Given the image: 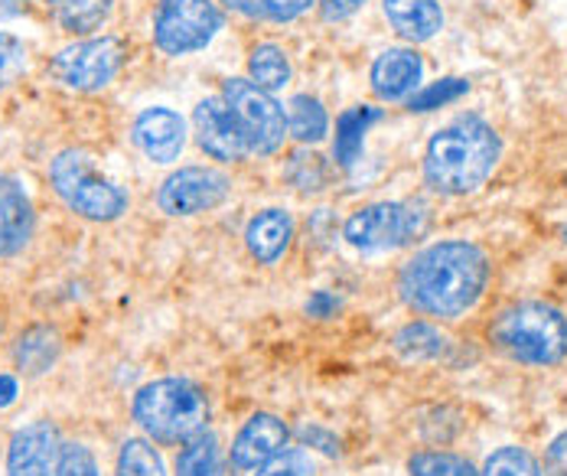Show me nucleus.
Listing matches in <instances>:
<instances>
[{
  "label": "nucleus",
  "instance_id": "obj_1",
  "mask_svg": "<svg viewBox=\"0 0 567 476\" xmlns=\"http://www.w3.org/2000/svg\"><path fill=\"white\" fill-rule=\"evenodd\" d=\"M489 284V258L473 241H437L417 251L398 278L401 300L424 313L454 320L473 310Z\"/></svg>",
  "mask_w": 567,
  "mask_h": 476
},
{
  "label": "nucleus",
  "instance_id": "obj_2",
  "mask_svg": "<svg viewBox=\"0 0 567 476\" xmlns=\"http://www.w3.org/2000/svg\"><path fill=\"white\" fill-rule=\"evenodd\" d=\"M503 157V141L476 115L441 127L424 151V179L441 196H466L480 189Z\"/></svg>",
  "mask_w": 567,
  "mask_h": 476
},
{
  "label": "nucleus",
  "instance_id": "obj_3",
  "mask_svg": "<svg viewBox=\"0 0 567 476\" xmlns=\"http://www.w3.org/2000/svg\"><path fill=\"white\" fill-rule=\"evenodd\" d=\"M134 421L157 444H186L209 424V402L189 379H157L134 395Z\"/></svg>",
  "mask_w": 567,
  "mask_h": 476
},
{
  "label": "nucleus",
  "instance_id": "obj_4",
  "mask_svg": "<svg viewBox=\"0 0 567 476\" xmlns=\"http://www.w3.org/2000/svg\"><path fill=\"white\" fill-rule=\"evenodd\" d=\"M506 356L528 365H555L567 356V317L551 303H515L489 330Z\"/></svg>",
  "mask_w": 567,
  "mask_h": 476
},
{
  "label": "nucleus",
  "instance_id": "obj_5",
  "mask_svg": "<svg viewBox=\"0 0 567 476\" xmlns=\"http://www.w3.org/2000/svg\"><path fill=\"white\" fill-rule=\"evenodd\" d=\"M50 183L56 196L89 223H114L127 213L131 196L114 179L99 174L95 161L85 151H59L50 164Z\"/></svg>",
  "mask_w": 567,
  "mask_h": 476
},
{
  "label": "nucleus",
  "instance_id": "obj_6",
  "mask_svg": "<svg viewBox=\"0 0 567 476\" xmlns=\"http://www.w3.org/2000/svg\"><path fill=\"white\" fill-rule=\"evenodd\" d=\"M223 27L226 13L216 0H161L154 10V46L164 56H189L206 50Z\"/></svg>",
  "mask_w": 567,
  "mask_h": 476
},
{
  "label": "nucleus",
  "instance_id": "obj_7",
  "mask_svg": "<svg viewBox=\"0 0 567 476\" xmlns=\"http://www.w3.org/2000/svg\"><path fill=\"white\" fill-rule=\"evenodd\" d=\"M424 229L427 213L421 203H372L346 219L342 238L359 251H392L424 236Z\"/></svg>",
  "mask_w": 567,
  "mask_h": 476
},
{
  "label": "nucleus",
  "instance_id": "obj_8",
  "mask_svg": "<svg viewBox=\"0 0 567 476\" xmlns=\"http://www.w3.org/2000/svg\"><path fill=\"white\" fill-rule=\"evenodd\" d=\"M127 62V43L121 37H85L59 50L50 72L62 89L69 92H102L112 85L117 72Z\"/></svg>",
  "mask_w": 567,
  "mask_h": 476
},
{
  "label": "nucleus",
  "instance_id": "obj_9",
  "mask_svg": "<svg viewBox=\"0 0 567 476\" xmlns=\"http://www.w3.org/2000/svg\"><path fill=\"white\" fill-rule=\"evenodd\" d=\"M223 99L241 124L251 144V154L268 157L281 151L284 137H287V115L271 92L258 89L251 79H228L223 85Z\"/></svg>",
  "mask_w": 567,
  "mask_h": 476
},
{
  "label": "nucleus",
  "instance_id": "obj_10",
  "mask_svg": "<svg viewBox=\"0 0 567 476\" xmlns=\"http://www.w3.org/2000/svg\"><path fill=\"white\" fill-rule=\"evenodd\" d=\"M231 193V179L216 167H179L157 189V206L167 216H199L219 209Z\"/></svg>",
  "mask_w": 567,
  "mask_h": 476
},
{
  "label": "nucleus",
  "instance_id": "obj_11",
  "mask_svg": "<svg viewBox=\"0 0 567 476\" xmlns=\"http://www.w3.org/2000/svg\"><path fill=\"white\" fill-rule=\"evenodd\" d=\"M193 131H196V144L223 164H241L251 154V144L241 131L238 118L231 115L223 95H209L196 105L193 112Z\"/></svg>",
  "mask_w": 567,
  "mask_h": 476
},
{
  "label": "nucleus",
  "instance_id": "obj_12",
  "mask_svg": "<svg viewBox=\"0 0 567 476\" xmlns=\"http://www.w3.org/2000/svg\"><path fill=\"white\" fill-rule=\"evenodd\" d=\"M62 434L53 421H33L10 437L7 476H59Z\"/></svg>",
  "mask_w": 567,
  "mask_h": 476
},
{
  "label": "nucleus",
  "instance_id": "obj_13",
  "mask_svg": "<svg viewBox=\"0 0 567 476\" xmlns=\"http://www.w3.org/2000/svg\"><path fill=\"white\" fill-rule=\"evenodd\" d=\"M131 137L151 164H173L186 147V121L173 108L154 105L134 118Z\"/></svg>",
  "mask_w": 567,
  "mask_h": 476
},
{
  "label": "nucleus",
  "instance_id": "obj_14",
  "mask_svg": "<svg viewBox=\"0 0 567 476\" xmlns=\"http://www.w3.org/2000/svg\"><path fill=\"white\" fill-rule=\"evenodd\" d=\"M290 441V431L278 415H255L231 441V467L235 470H258L275 454H281Z\"/></svg>",
  "mask_w": 567,
  "mask_h": 476
},
{
  "label": "nucleus",
  "instance_id": "obj_15",
  "mask_svg": "<svg viewBox=\"0 0 567 476\" xmlns=\"http://www.w3.org/2000/svg\"><path fill=\"white\" fill-rule=\"evenodd\" d=\"M421 75H424V60L414 50H404V46L379 53L375 62H372V69H369L372 92L382 102H401L411 92H417Z\"/></svg>",
  "mask_w": 567,
  "mask_h": 476
},
{
  "label": "nucleus",
  "instance_id": "obj_16",
  "mask_svg": "<svg viewBox=\"0 0 567 476\" xmlns=\"http://www.w3.org/2000/svg\"><path fill=\"white\" fill-rule=\"evenodd\" d=\"M33 203L13 177L0 174V258L23 251L33 238Z\"/></svg>",
  "mask_w": 567,
  "mask_h": 476
},
{
  "label": "nucleus",
  "instance_id": "obj_17",
  "mask_svg": "<svg viewBox=\"0 0 567 476\" xmlns=\"http://www.w3.org/2000/svg\"><path fill=\"white\" fill-rule=\"evenodd\" d=\"M290 238H293V219H290L287 209H265L245 229L248 255L258 265H275L290 248Z\"/></svg>",
  "mask_w": 567,
  "mask_h": 476
},
{
  "label": "nucleus",
  "instance_id": "obj_18",
  "mask_svg": "<svg viewBox=\"0 0 567 476\" xmlns=\"http://www.w3.org/2000/svg\"><path fill=\"white\" fill-rule=\"evenodd\" d=\"M389 23L408 43H427L444 27V10L437 0H382Z\"/></svg>",
  "mask_w": 567,
  "mask_h": 476
},
{
  "label": "nucleus",
  "instance_id": "obj_19",
  "mask_svg": "<svg viewBox=\"0 0 567 476\" xmlns=\"http://www.w3.org/2000/svg\"><path fill=\"white\" fill-rule=\"evenodd\" d=\"M379 121V112L375 108H349L342 112L340 121H337V141H333V157L340 164L342 170H352L359 161H362V151H365V131L369 124Z\"/></svg>",
  "mask_w": 567,
  "mask_h": 476
},
{
  "label": "nucleus",
  "instance_id": "obj_20",
  "mask_svg": "<svg viewBox=\"0 0 567 476\" xmlns=\"http://www.w3.org/2000/svg\"><path fill=\"white\" fill-rule=\"evenodd\" d=\"M114 0H53L56 23L72 37H89L102 30L112 17Z\"/></svg>",
  "mask_w": 567,
  "mask_h": 476
},
{
  "label": "nucleus",
  "instance_id": "obj_21",
  "mask_svg": "<svg viewBox=\"0 0 567 476\" xmlns=\"http://www.w3.org/2000/svg\"><path fill=\"white\" fill-rule=\"evenodd\" d=\"M287 134L300 144H320L330 134V115L320 99L293 95L287 105Z\"/></svg>",
  "mask_w": 567,
  "mask_h": 476
},
{
  "label": "nucleus",
  "instance_id": "obj_22",
  "mask_svg": "<svg viewBox=\"0 0 567 476\" xmlns=\"http://www.w3.org/2000/svg\"><path fill=\"white\" fill-rule=\"evenodd\" d=\"M59 350H62V343H59L56 330H50V327H30V330L17 340L13 359H17V365H20L27 375H43V372L59 359Z\"/></svg>",
  "mask_w": 567,
  "mask_h": 476
},
{
  "label": "nucleus",
  "instance_id": "obj_23",
  "mask_svg": "<svg viewBox=\"0 0 567 476\" xmlns=\"http://www.w3.org/2000/svg\"><path fill=\"white\" fill-rule=\"evenodd\" d=\"M293 69L290 60L278 43H258L248 56V79L265 89V92H281L284 85L290 82Z\"/></svg>",
  "mask_w": 567,
  "mask_h": 476
},
{
  "label": "nucleus",
  "instance_id": "obj_24",
  "mask_svg": "<svg viewBox=\"0 0 567 476\" xmlns=\"http://www.w3.org/2000/svg\"><path fill=\"white\" fill-rule=\"evenodd\" d=\"M176 476H219V441L216 434H196L176 457Z\"/></svg>",
  "mask_w": 567,
  "mask_h": 476
},
{
  "label": "nucleus",
  "instance_id": "obj_25",
  "mask_svg": "<svg viewBox=\"0 0 567 476\" xmlns=\"http://www.w3.org/2000/svg\"><path fill=\"white\" fill-rule=\"evenodd\" d=\"M117 476H167V467H164V457L157 454V447L151 441L131 437L121 444Z\"/></svg>",
  "mask_w": 567,
  "mask_h": 476
},
{
  "label": "nucleus",
  "instance_id": "obj_26",
  "mask_svg": "<svg viewBox=\"0 0 567 476\" xmlns=\"http://www.w3.org/2000/svg\"><path fill=\"white\" fill-rule=\"evenodd\" d=\"M395 346L408 359H441L447 353V340L427 323H408L395 337Z\"/></svg>",
  "mask_w": 567,
  "mask_h": 476
},
{
  "label": "nucleus",
  "instance_id": "obj_27",
  "mask_svg": "<svg viewBox=\"0 0 567 476\" xmlns=\"http://www.w3.org/2000/svg\"><path fill=\"white\" fill-rule=\"evenodd\" d=\"M408 470H411V476H480L476 474V467H473L466 457L444 454V451L414 454V457L408 461Z\"/></svg>",
  "mask_w": 567,
  "mask_h": 476
},
{
  "label": "nucleus",
  "instance_id": "obj_28",
  "mask_svg": "<svg viewBox=\"0 0 567 476\" xmlns=\"http://www.w3.org/2000/svg\"><path fill=\"white\" fill-rule=\"evenodd\" d=\"M480 476H542V467L525 447H499Z\"/></svg>",
  "mask_w": 567,
  "mask_h": 476
},
{
  "label": "nucleus",
  "instance_id": "obj_29",
  "mask_svg": "<svg viewBox=\"0 0 567 476\" xmlns=\"http://www.w3.org/2000/svg\"><path fill=\"white\" fill-rule=\"evenodd\" d=\"M287 179L300 189V193H320L327 186V164L320 154H293L287 164Z\"/></svg>",
  "mask_w": 567,
  "mask_h": 476
},
{
  "label": "nucleus",
  "instance_id": "obj_30",
  "mask_svg": "<svg viewBox=\"0 0 567 476\" xmlns=\"http://www.w3.org/2000/svg\"><path fill=\"white\" fill-rule=\"evenodd\" d=\"M466 92H470V82H463V79H441V82L421 89L417 95H411L408 108H411V112H431V108H441V105H447V102H456V99L466 95Z\"/></svg>",
  "mask_w": 567,
  "mask_h": 476
},
{
  "label": "nucleus",
  "instance_id": "obj_31",
  "mask_svg": "<svg viewBox=\"0 0 567 476\" xmlns=\"http://www.w3.org/2000/svg\"><path fill=\"white\" fill-rule=\"evenodd\" d=\"M27 46L23 40H17L13 33H0V92L10 89L23 72H27Z\"/></svg>",
  "mask_w": 567,
  "mask_h": 476
},
{
  "label": "nucleus",
  "instance_id": "obj_32",
  "mask_svg": "<svg viewBox=\"0 0 567 476\" xmlns=\"http://www.w3.org/2000/svg\"><path fill=\"white\" fill-rule=\"evenodd\" d=\"M313 461H310V454L307 451H300V447H284L281 454H275L268 464H261L258 467V474L255 476H313Z\"/></svg>",
  "mask_w": 567,
  "mask_h": 476
},
{
  "label": "nucleus",
  "instance_id": "obj_33",
  "mask_svg": "<svg viewBox=\"0 0 567 476\" xmlns=\"http://www.w3.org/2000/svg\"><path fill=\"white\" fill-rule=\"evenodd\" d=\"M59 476H99V464L89 447L82 444H62Z\"/></svg>",
  "mask_w": 567,
  "mask_h": 476
},
{
  "label": "nucleus",
  "instance_id": "obj_34",
  "mask_svg": "<svg viewBox=\"0 0 567 476\" xmlns=\"http://www.w3.org/2000/svg\"><path fill=\"white\" fill-rule=\"evenodd\" d=\"M258 7V17L261 20H271V23H290L297 17H303L313 0H255Z\"/></svg>",
  "mask_w": 567,
  "mask_h": 476
},
{
  "label": "nucleus",
  "instance_id": "obj_35",
  "mask_svg": "<svg viewBox=\"0 0 567 476\" xmlns=\"http://www.w3.org/2000/svg\"><path fill=\"white\" fill-rule=\"evenodd\" d=\"M365 0H320V17L327 23H340V20H349Z\"/></svg>",
  "mask_w": 567,
  "mask_h": 476
},
{
  "label": "nucleus",
  "instance_id": "obj_36",
  "mask_svg": "<svg viewBox=\"0 0 567 476\" xmlns=\"http://www.w3.org/2000/svg\"><path fill=\"white\" fill-rule=\"evenodd\" d=\"M545 470L551 476H567V431L551 441V447L545 454Z\"/></svg>",
  "mask_w": 567,
  "mask_h": 476
},
{
  "label": "nucleus",
  "instance_id": "obj_37",
  "mask_svg": "<svg viewBox=\"0 0 567 476\" xmlns=\"http://www.w3.org/2000/svg\"><path fill=\"white\" fill-rule=\"evenodd\" d=\"M337 307H340V300L333 298L330 291H317L313 298L307 300V313H310V317H317V320L333 317V313H337Z\"/></svg>",
  "mask_w": 567,
  "mask_h": 476
},
{
  "label": "nucleus",
  "instance_id": "obj_38",
  "mask_svg": "<svg viewBox=\"0 0 567 476\" xmlns=\"http://www.w3.org/2000/svg\"><path fill=\"white\" fill-rule=\"evenodd\" d=\"M300 437H303L307 444H320V451H323V454H330V457H333V454H340V441H337L333 434L320 431V427H303V431H300Z\"/></svg>",
  "mask_w": 567,
  "mask_h": 476
},
{
  "label": "nucleus",
  "instance_id": "obj_39",
  "mask_svg": "<svg viewBox=\"0 0 567 476\" xmlns=\"http://www.w3.org/2000/svg\"><path fill=\"white\" fill-rule=\"evenodd\" d=\"M17 379L13 375H0V408H7V405H13L17 402Z\"/></svg>",
  "mask_w": 567,
  "mask_h": 476
},
{
  "label": "nucleus",
  "instance_id": "obj_40",
  "mask_svg": "<svg viewBox=\"0 0 567 476\" xmlns=\"http://www.w3.org/2000/svg\"><path fill=\"white\" fill-rule=\"evenodd\" d=\"M223 7H228V10H235V13H241V17H258V7H255V0H219Z\"/></svg>",
  "mask_w": 567,
  "mask_h": 476
},
{
  "label": "nucleus",
  "instance_id": "obj_41",
  "mask_svg": "<svg viewBox=\"0 0 567 476\" xmlns=\"http://www.w3.org/2000/svg\"><path fill=\"white\" fill-rule=\"evenodd\" d=\"M23 10V0H0V17H17Z\"/></svg>",
  "mask_w": 567,
  "mask_h": 476
},
{
  "label": "nucleus",
  "instance_id": "obj_42",
  "mask_svg": "<svg viewBox=\"0 0 567 476\" xmlns=\"http://www.w3.org/2000/svg\"><path fill=\"white\" fill-rule=\"evenodd\" d=\"M565 241H567V229H565Z\"/></svg>",
  "mask_w": 567,
  "mask_h": 476
},
{
  "label": "nucleus",
  "instance_id": "obj_43",
  "mask_svg": "<svg viewBox=\"0 0 567 476\" xmlns=\"http://www.w3.org/2000/svg\"><path fill=\"white\" fill-rule=\"evenodd\" d=\"M50 3H53V0H50Z\"/></svg>",
  "mask_w": 567,
  "mask_h": 476
}]
</instances>
